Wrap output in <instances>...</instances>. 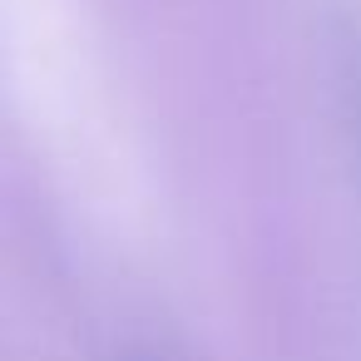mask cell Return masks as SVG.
Returning <instances> with one entry per match:
<instances>
[{
	"instance_id": "1",
	"label": "cell",
	"mask_w": 361,
	"mask_h": 361,
	"mask_svg": "<svg viewBox=\"0 0 361 361\" xmlns=\"http://www.w3.org/2000/svg\"><path fill=\"white\" fill-rule=\"evenodd\" d=\"M336 80H341V104H346V124L356 139V159H361V25L336 30Z\"/></svg>"
}]
</instances>
